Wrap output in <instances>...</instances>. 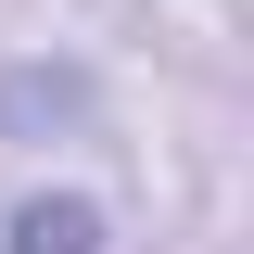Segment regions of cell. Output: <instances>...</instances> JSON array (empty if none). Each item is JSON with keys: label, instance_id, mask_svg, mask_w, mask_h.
Wrapping results in <instances>:
<instances>
[{"label": "cell", "instance_id": "1", "mask_svg": "<svg viewBox=\"0 0 254 254\" xmlns=\"http://www.w3.org/2000/svg\"><path fill=\"white\" fill-rule=\"evenodd\" d=\"M0 242L13 254H102V203L89 190H26V203L0 216Z\"/></svg>", "mask_w": 254, "mask_h": 254}]
</instances>
